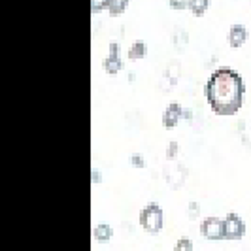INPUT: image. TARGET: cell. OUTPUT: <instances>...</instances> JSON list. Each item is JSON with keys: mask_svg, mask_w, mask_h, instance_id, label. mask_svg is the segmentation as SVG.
<instances>
[{"mask_svg": "<svg viewBox=\"0 0 251 251\" xmlns=\"http://www.w3.org/2000/svg\"><path fill=\"white\" fill-rule=\"evenodd\" d=\"M223 225H225V240H240L246 236L248 226L238 214H234V212L226 214V217L223 219Z\"/></svg>", "mask_w": 251, "mask_h": 251, "instance_id": "cell-4", "label": "cell"}, {"mask_svg": "<svg viewBox=\"0 0 251 251\" xmlns=\"http://www.w3.org/2000/svg\"><path fill=\"white\" fill-rule=\"evenodd\" d=\"M102 66L110 75H117L123 70V61L119 59V55H108V59L102 63Z\"/></svg>", "mask_w": 251, "mask_h": 251, "instance_id": "cell-9", "label": "cell"}, {"mask_svg": "<svg viewBox=\"0 0 251 251\" xmlns=\"http://www.w3.org/2000/svg\"><path fill=\"white\" fill-rule=\"evenodd\" d=\"M248 42V28L242 23H234L228 28V46L232 50H240Z\"/></svg>", "mask_w": 251, "mask_h": 251, "instance_id": "cell-6", "label": "cell"}, {"mask_svg": "<svg viewBox=\"0 0 251 251\" xmlns=\"http://www.w3.org/2000/svg\"><path fill=\"white\" fill-rule=\"evenodd\" d=\"M177 151H179V144L172 140V142L168 144V151H166V159H174V157L177 155Z\"/></svg>", "mask_w": 251, "mask_h": 251, "instance_id": "cell-16", "label": "cell"}, {"mask_svg": "<svg viewBox=\"0 0 251 251\" xmlns=\"http://www.w3.org/2000/svg\"><path fill=\"white\" fill-rule=\"evenodd\" d=\"M187 215H189V219H191V221H195V219L201 215V204H199V202H189Z\"/></svg>", "mask_w": 251, "mask_h": 251, "instance_id": "cell-13", "label": "cell"}, {"mask_svg": "<svg viewBox=\"0 0 251 251\" xmlns=\"http://www.w3.org/2000/svg\"><path fill=\"white\" fill-rule=\"evenodd\" d=\"M168 4H170L172 10H177V12L189 8V0H168Z\"/></svg>", "mask_w": 251, "mask_h": 251, "instance_id": "cell-15", "label": "cell"}, {"mask_svg": "<svg viewBox=\"0 0 251 251\" xmlns=\"http://www.w3.org/2000/svg\"><path fill=\"white\" fill-rule=\"evenodd\" d=\"M201 234L210 242H219V240H225V225H223V219L210 215L206 217L201 223Z\"/></svg>", "mask_w": 251, "mask_h": 251, "instance_id": "cell-3", "label": "cell"}, {"mask_svg": "<svg viewBox=\"0 0 251 251\" xmlns=\"http://www.w3.org/2000/svg\"><path fill=\"white\" fill-rule=\"evenodd\" d=\"M140 226L148 232V234H159L164 226V214L163 208L157 202H150L142 208V212L138 215Z\"/></svg>", "mask_w": 251, "mask_h": 251, "instance_id": "cell-2", "label": "cell"}, {"mask_svg": "<svg viewBox=\"0 0 251 251\" xmlns=\"http://www.w3.org/2000/svg\"><path fill=\"white\" fill-rule=\"evenodd\" d=\"M108 4L110 0H91V12L99 13L102 10H108Z\"/></svg>", "mask_w": 251, "mask_h": 251, "instance_id": "cell-14", "label": "cell"}, {"mask_svg": "<svg viewBox=\"0 0 251 251\" xmlns=\"http://www.w3.org/2000/svg\"><path fill=\"white\" fill-rule=\"evenodd\" d=\"M204 97L215 115L232 117L244 106L246 81L234 68L221 66L208 77L204 85Z\"/></svg>", "mask_w": 251, "mask_h": 251, "instance_id": "cell-1", "label": "cell"}, {"mask_svg": "<svg viewBox=\"0 0 251 251\" xmlns=\"http://www.w3.org/2000/svg\"><path fill=\"white\" fill-rule=\"evenodd\" d=\"M172 251H193V242H191V238L183 236V238L177 240L176 246H174V250H172Z\"/></svg>", "mask_w": 251, "mask_h": 251, "instance_id": "cell-12", "label": "cell"}, {"mask_svg": "<svg viewBox=\"0 0 251 251\" xmlns=\"http://www.w3.org/2000/svg\"><path fill=\"white\" fill-rule=\"evenodd\" d=\"M91 181L95 183V185H99V183H102V174L97 170V168H93L91 170Z\"/></svg>", "mask_w": 251, "mask_h": 251, "instance_id": "cell-18", "label": "cell"}, {"mask_svg": "<svg viewBox=\"0 0 251 251\" xmlns=\"http://www.w3.org/2000/svg\"><path fill=\"white\" fill-rule=\"evenodd\" d=\"M210 8V0H189V12L193 17H202Z\"/></svg>", "mask_w": 251, "mask_h": 251, "instance_id": "cell-10", "label": "cell"}, {"mask_svg": "<svg viewBox=\"0 0 251 251\" xmlns=\"http://www.w3.org/2000/svg\"><path fill=\"white\" fill-rule=\"evenodd\" d=\"M128 2L130 0H110V4H108L110 17H121L126 8H128Z\"/></svg>", "mask_w": 251, "mask_h": 251, "instance_id": "cell-11", "label": "cell"}, {"mask_svg": "<svg viewBox=\"0 0 251 251\" xmlns=\"http://www.w3.org/2000/svg\"><path fill=\"white\" fill-rule=\"evenodd\" d=\"M146 53H148V48H146V42L144 40H136V42H132V46L128 48L126 51V57H128V61H140V59H144L146 57Z\"/></svg>", "mask_w": 251, "mask_h": 251, "instance_id": "cell-8", "label": "cell"}, {"mask_svg": "<svg viewBox=\"0 0 251 251\" xmlns=\"http://www.w3.org/2000/svg\"><path fill=\"white\" fill-rule=\"evenodd\" d=\"M130 164H132L134 168H144V166H146L144 159H142L140 155H132V157H130Z\"/></svg>", "mask_w": 251, "mask_h": 251, "instance_id": "cell-17", "label": "cell"}, {"mask_svg": "<svg viewBox=\"0 0 251 251\" xmlns=\"http://www.w3.org/2000/svg\"><path fill=\"white\" fill-rule=\"evenodd\" d=\"M181 115H183V110H181V106H179L176 100H172L170 104H168V106H166V110L163 112V117H161V125H163L164 128H174V126L179 123Z\"/></svg>", "mask_w": 251, "mask_h": 251, "instance_id": "cell-5", "label": "cell"}, {"mask_svg": "<svg viewBox=\"0 0 251 251\" xmlns=\"http://www.w3.org/2000/svg\"><path fill=\"white\" fill-rule=\"evenodd\" d=\"M93 238L97 240L99 244H108L113 238V228L108 223H99L93 228Z\"/></svg>", "mask_w": 251, "mask_h": 251, "instance_id": "cell-7", "label": "cell"}]
</instances>
